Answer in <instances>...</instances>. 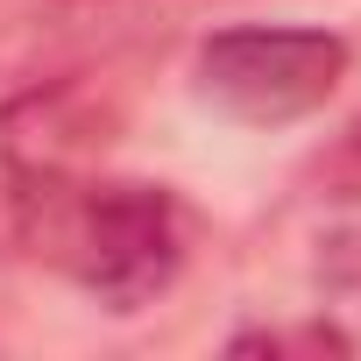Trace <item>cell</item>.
<instances>
[{
  "instance_id": "obj_1",
  "label": "cell",
  "mask_w": 361,
  "mask_h": 361,
  "mask_svg": "<svg viewBox=\"0 0 361 361\" xmlns=\"http://www.w3.org/2000/svg\"><path fill=\"white\" fill-rule=\"evenodd\" d=\"M15 227L43 241V255L106 312L156 305L192 255V220L170 185L142 177H71L57 192L8 199Z\"/></svg>"
},
{
  "instance_id": "obj_2",
  "label": "cell",
  "mask_w": 361,
  "mask_h": 361,
  "mask_svg": "<svg viewBox=\"0 0 361 361\" xmlns=\"http://www.w3.org/2000/svg\"><path fill=\"white\" fill-rule=\"evenodd\" d=\"M347 78V36L298 22H234L213 29L192 57V92L241 128H290L319 114Z\"/></svg>"
},
{
  "instance_id": "obj_3",
  "label": "cell",
  "mask_w": 361,
  "mask_h": 361,
  "mask_svg": "<svg viewBox=\"0 0 361 361\" xmlns=\"http://www.w3.org/2000/svg\"><path fill=\"white\" fill-rule=\"evenodd\" d=\"M114 135H121V106L99 92L92 71L15 85L0 99V185H8V199L57 192L106 156Z\"/></svg>"
},
{
  "instance_id": "obj_4",
  "label": "cell",
  "mask_w": 361,
  "mask_h": 361,
  "mask_svg": "<svg viewBox=\"0 0 361 361\" xmlns=\"http://www.w3.org/2000/svg\"><path fill=\"white\" fill-rule=\"evenodd\" d=\"M170 0H0V85L92 71L163 36Z\"/></svg>"
},
{
  "instance_id": "obj_5",
  "label": "cell",
  "mask_w": 361,
  "mask_h": 361,
  "mask_svg": "<svg viewBox=\"0 0 361 361\" xmlns=\"http://www.w3.org/2000/svg\"><path fill=\"white\" fill-rule=\"evenodd\" d=\"M227 347L234 354H347L354 333H340L333 319H305V326H241Z\"/></svg>"
},
{
  "instance_id": "obj_6",
  "label": "cell",
  "mask_w": 361,
  "mask_h": 361,
  "mask_svg": "<svg viewBox=\"0 0 361 361\" xmlns=\"http://www.w3.org/2000/svg\"><path fill=\"white\" fill-rule=\"evenodd\" d=\"M312 177H319V192H326V199H361V121L340 128V142L312 163Z\"/></svg>"
}]
</instances>
